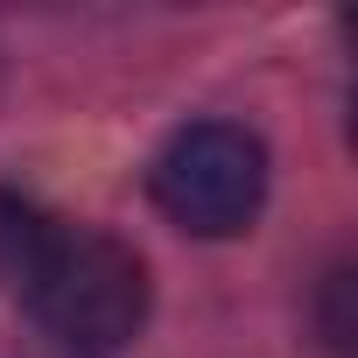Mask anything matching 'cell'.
Returning a JSON list of instances; mask_svg holds the SVG:
<instances>
[{
	"instance_id": "2",
	"label": "cell",
	"mask_w": 358,
	"mask_h": 358,
	"mask_svg": "<svg viewBox=\"0 0 358 358\" xmlns=\"http://www.w3.org/2000/svg\"><path fill=\"white\" fill-rule=\"evenodd\" d=\"M148 197L190 239H239L267 204V148L239 120H190L148 162Z\"/></svg>"
},
{
	"instance_id": "1",
	"label": "cell",
	"mask_w": 358,
	"mask_h": 358,
	"mask_svg": "<svg viewBox=\"0 0 358 358\" xmlns=\"http://www.w3.org/2000/svg\"><path fill=\"white\" fill-rule=\"evenodd\" d=\"M0 267L36 309V323L71 351H113L148 323V267L113 232L0 197Z\"/></svg>"
},
{
	"instance_id": "3",
	"label": "cell",
	"mask_w": 358,
	"mask_h": 358,
	"mask_svg": "<svg viewBox=\"0 0 358 358\" xmlns=\"http://www.w3.org/2000/svg\"><path fill=\"white\" fill-rule=\"evenodd\" d=\"M323 288H330V302H323V337H330V351H351V316H344V295H351V267H337Z\"/></svg>"
}]
</instances>
